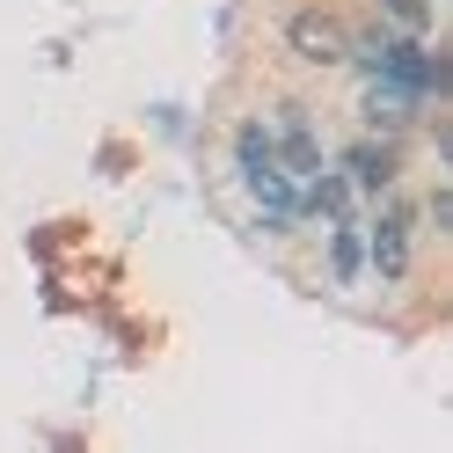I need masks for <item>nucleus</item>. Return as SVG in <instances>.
Segmentation results:
<instances>
[{
  "label": "nucleus",
  "instance_id": "obj_1",
  "mask_svg": "<svg viewBox=\"0 0 453 453\" xmlns=\"http://www.w3.org/2000/svg\"><path fill=\"white\" fill-rule=\"evenodd\" d=\"M286 44H293V59H307V66H344L351 59V30L329 8H300L286 22Z\"/></svg>",
  "mask_w": 453,
  "mask_h": 453
},
{
  "label": "nucleus",
  "instance_id": "obj_2",
  "mask_svg": "<svg viewBox=\"0 0 453 453\" xmlns=\"http://www.w3.org/2000/svg\"><path fill=\"white\" fill-rule=\"evenodd\" d=\"M249 190H257V205H264L271 226H286V219L300 212V190H293L286 168H249Z\"/></svg>",
  "mask_w": 453,
  "mask_h": 453
},
{
  "label": "nucleus",
  "instance_id": "obj_3",
  "mask_svg": "<svg viewBox=\"0 0 453 453\" xmlns=\"http://www.w3.org/2000/svg\"><path fill=\"white\" fill-rule=\"evenodd\" d=\"M373 271H380V278H403V271H410V219H403V212H388V219L373 226Z\"/></svg>",
  "mask_w": 453,
  "mask_h": 453
},
{
  "label": "nucleus",
  "instance_id": "obj_4",
  "mask_svg": "<svg viewBox=\"0 0 453 453\" xmlns=\"http://www.w3.org/2000/svg\"><path fill=\"white\" fill-rule=\"evenodd\" d=\"M300 205L315 212V219H336V226H344V205H351V183H344V176H315V183H307V197H300Z\"/></svg>",
  "mask_w": 453,
  "mask_h": 453
},
{
  "label": "nucleus",
  "instance_id": "obj_5",
  "mask_svg": "<svg viewBox=\"0 0 453 453\" xmlns=\"http://www.w3.org/2000/svg\"><path fill=\"white\" fill-rule=\"evenodd\" d=\"M388 176H395V154H388V147H351V183L388 190Z\"/></svg>",
  "mask_w": 453,
  "mask_h": 453
},
{
  "label": "nucleus",
  "instance_id": "obj_6",
  "mask_svg": "<svg viewBox=\"0 0 453 453\" xmlns=\"http://www.w3.org/2000/svg\"><path fill=\"white\" fill-rule=\"evenodd\" d=\"M358 264H365L358 234H351V226H336V234H329V271H336V286H344V278H358Z\"/></svg>",
  "mask_w": 453,
  "mask_h": 453
},
{
  "label": "nucleus",
  "instance_id": "obj_7",
  "mask_svg": "<svg viewBox=\"0 0 453 453\" xmlns=\"http://www.w3.org/2000/svg\"><path fill=\"white\" fill-rule=\"evenodd\" d=\"M249 168H278V139L264 125H242V176Z\"/></svg>",
  "mask_w": 453,
  "mask_h": 453
},
{
  "label": "nucleus",
  "instance_id": "obj_8",
  "mask_svg": "<svg viewBox=\"0 0 453 453\" xmlns=\"http://www.w3.org/2000/svg\"><path fill=\"white\" fill-rule=\"evenodd\" d=\"M365 118H373L380 132H403V125H410V96H388V88H380L373 103H365Z\"/></svg>",
  "mask_w": 453,
  "mask_h": 453
},
{
  "label": "nucleus",
  "instance_id": "obj_9",
  "mask_svg": "<svg viewBox=\"0 0 453 453\" xmlns=\"http://www.w3.org/2000/svg\"><path fill=\"white\" fill-rule=\"evenodd\" d=\"M388 15H403L410 30H424V0H388Z\"/></svg>",
  "mask_w": 453,
  "mask_h": 453
}]
</instances>
